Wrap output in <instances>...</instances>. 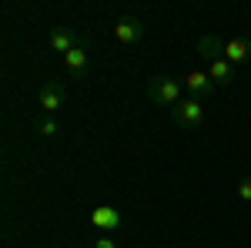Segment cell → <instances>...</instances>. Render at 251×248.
I'll return each instance as SVG.
<instances>
[{
  "label": "cell",
  "instance_id": "obj_1",
  "mask_svg": "<svg viewBox=\"0 0 251 248\" xmlns=\"http://www.w3.org/2000/svg\"><path fill=\"white\" fill-rule=\"evenodd\" d=\"M181 91H184V84L177 81V77H168V74H157L148 81V97L154 101V104H161V108H174L177 101H184L181 97Z\"/></svg>",
  "mask_w": 251,
  "mask_h": 248
},
{
  "label": "cell",
  "instance_id": "obj_2",
  "mask_svg": "<svg viewBox=\"0 0 251 248\" xmlns=\"http://www.w3.org/2000/svg\"><path fill=\"white\" fill-rule=\"evenodd\" d=\"M171 121L177 128H188V131H201L204 128V101L198 97H184L171 108Z\"/></svg>",
  "mask_w": 251,
  "mask_h": 248
},
{
  "label": "cell",
  "instance_id": "obj_3",
  "mask_svg": "<svg viewBox=\"0 0 251 248\" xmlns=\"http://www.w3.org/2000/svg\"><path fill=\"white\" fill-rule=\"evenodd\" d=\"M114 37L117 44H127V47H134L144 40V20L134 17V14H124V17L114 20Z\"/></svg>",
  "mask_w": 251,
  "mask_h": 248
},
{
  "label": "cell",
  "instance_id": "obj_4",
  "mask_svg": "<svg viewBox=\"0 0 251 248\" xmlns=\"http://www.w3.org/2000/svg\"><path fill=\"white\" fill-rule=\"evenodd\" d=\"M181 84H184L188 97H198V101H208V97L218 91V84H214L211 77H208V71H198V67H194V71H188Z\"/></svg>",
  "mask_w": 251,
  "mask_h": 248
},
{
  "label": "cell",
  "instance_id": "obj_5",
  "mask_svg": "<svg viewBox=\"0 0 251 248\" xmlns=\"http://www.w3.org/2000/svg\"><path fill=\"white\" fill-rule=\"evenodd\" d=\"M67 104V91H64V84L60 81H47L44 87H40V108H44V114H54Z\"/></svg>",
  "mask_w": 251,
  "mask_h": 248
},
{
  "label": "cell",
  "instance_id": "obj_6",
  "mask_svg": "<svg viewBox=\"0 0 251 248\" xmlns=\"http://www.w3.org/2000/svg\"><path fill=\"white\" fill-rule=\"evenodd\" d=\"M91 225H94L97 231H117L121 228V211H117L114 205H97V208L91 211Z\"/></svg>",
  "mask_w": 251,
  "mask_h": 248
},
{
  "label": "cell",
  "instance_id": "obj_7",
  "mask_svg": "<svg viewBox=\"0 0 251 248\" xmlns=\"http://www.w3.org/2000/svg\"><path fill=\"white\" fill-rule=\"evenodd\" d=\"M77 44H80V40H77V34H74L71 27H57V30L50 34V40H47V47H50L54 54H64V57H67Z\"/></svg>",
  "mask_w": 251,
  "mask_h": 248
},
{
  "label": "cell",
  "instance_id": "obj_8",
  "mask_svg": "<svg viewBox=\"0 0 251 248\" xmlns=\"http://www.w3.org/2000/svg\"><path fill=\"white\" fill-rule=\"evenodd\" d=\"M225 60L231 64V67H238V64H248L251 60V40L248 37H234L225 44Z\"/></svg>",
  "mask_w": 251,
  "mask_h": 248
},
{
  "label": "cell",
  "instance_id": "obj_9",
  "mask_svg": "<svg viewBox=\"0 0 251 248\" xmlns=\"http://www.w3.org/2000/svg\"><path fill=\"white\" fill-rule=\"evenodd\" d=\"M64 67H67V74L74 77V81H80V77L87 74V47H84V44H77V47L64 57Z\"/></svg>",
  "mask_w": 251,
  "mask_h": 248
},
{
  "label": "cell",
  "instance_id": "obj_10",
  "mask_svg": "<svg viewBox=\"0 0 251 248\" xmlns=\"http://www.w3.org/2000/svg\"><path fill=\"white\" fill-rule=\"evenodd\" d=\"M225 44L228 40H221L218 34H204V37H198V54L208 60H218V57H225Z\"/></svg>",
  "mask_w": 251,
  "mask_h": 248
},
{
  "label": "cell",
  "instance_id": "obj_11",
  "mask_svg": "<svg viewBox=\"0 0 251 248\" xmlns=\"http://www.w3.org/2000/svg\"><path fill=\"white\" fill-rule=\"evenodd\" d=\"M208 77H211L218 87H225V84H231V81H234V67H231L225 57L208 60Z\"/></svg>",
  "mask_w": 251,
  "mask_h": 248
},
{
  "label": "cell",
  "instance_id": "obj_12",
  "mask_svg": "<svg viewBox=\"0 0 251 248\" xmlns=\"http://www.w3.org/2000/svg\"><path fill=\"white\" fill-rule=\"evenodd\" d=\"M37 134H40V138H57V134H60V124L54 121V114H44L37 121Z\"/></svg>",
  "mask_w": 251,
  "mask_h": 248
},
{
  "label": "cell",
  "instance_id": "obj_13",
  "mask_svg": "<svg viewBox=\"0 0 251 248\" xmlns=\"http://www.w3.org/2000/svg\"><path fill=\"white\" fill-rule=\"evenodd\" d=\"M238 198H241L245 205H251V178H245V181L238 185Z\"/></svg>",
  "mask_w": 251,
  "mask_h": 248
},
{
  "label": "cell",
  "instance_id": "obj_14",
  "mask_svg": "<svg viewBox=\"0 0 251 248\" xmlns=\"http://www.w3.org/2000/svg\"><path fill=\"white\" fill-rule=\"evenodd\" d=\"M94 248H117V242H114V238H107V235H100V238L94 242Z\"/></svg>",
  "mask_w": 251,
  "mask_h": 248
}]
</instances>
